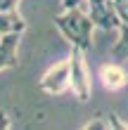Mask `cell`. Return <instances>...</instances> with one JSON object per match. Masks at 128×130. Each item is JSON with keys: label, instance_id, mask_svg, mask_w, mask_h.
<instances>
[{"label": "cell", "instance_id": "obj_1", "mask_svg": "<svg viewBox=\"0 0 128 130\" xmlns=\"http://www.w3.org/2000/svg\"><path fill=\"white\" fill-rule=\"evenodd\" d=\"M55 26L62 31V36L74 47H78L83 52L90 50V45H93V28H95V21L90 19V14L81 12L78 7H71L64 14L55 17Z\"/></svg>", "mask_w": 128, "mask_h": 130}, {"label": "cell", "instance_id": "obj_2", "mask_svg": "<svg viewBox=\"0 0 128 130\" xmlns=\"http://www.w3.org/2000/svg\"><path fill=\"white\" fill-rule=\"evenodd\" d=\"M69 76H71V92L76 95L81 102H88L93 90H90V73H88V64H86V52L74 47L69 55Z\"/></svg>", "mask_w": 128, "mask_h": 130}, {"label": "cell", "instance_id": "obj_3", "mask_svg": "<svg viewBox=\"0 0 128 130\" xmlns=\"http://www.w3.org/2000/svg\"><path fill=\"white\" fill-rule=\"evenodd\" d=\"M88 14L102 31H119L121 28V17L111 0H88Z\"/></svg>", "mask_w": 128, "mask_h": 130}, {"label": "cell", "instance_id": "obj_4", "mask_svg": "<svg viewBox=\"0 0 128 130\" xmlns=\"http://www.w3.org/2000/svg\"><path fill=\"white\" fill-rule=\"evenodd\" d=\"M38 85H40L43 92H48V95H62L64 90L71 85L69 59H64V62H57L55 66H50L48 71L43 73V78L38 80Z\"/></svg>", "mask_w": 128, "mask_h": 130}, {"label": "cell", "instance_id": "obj_5", "mask_svg": "<svg viewBox=\"0 0 128 130\" xmlns=\"http://www.w3.org/2000/svg\"><path fill=\"white\" fill-rule=\"evenodd\" d=\"M19 0H0V36L5 33H24L26 21L17 12Z\"/></svg>", "mask_w": 128, "mask_h": 130}, {"label": "cell", "instance_id": "obj_6", "mask_svg": "<svg viewBox=\"0 0 128 130\" xmlns=\"http://www.w3.org/2000/svg\"><path fill=\"white\" fill-rule=\"evenodd\" d=\"M19 38H21V33H5V36H0V71L17 66Z\"/></svg>", "mask_w": 128, "mask_h": 130}, {"label": "cell", "instance_id": "obj_7", "mask_svg": "<svg viewBox=\"0 0 128 130\" xmlns=\"http://www.w3.org/2000/svg\"><path fill=\"white\" fill-rule=\"evenodd\" d=\"M100 80L107 90H121L128 85V73L119 64H102L100 66Z\"/></svg>", "mask_w": 128, "mask_h": 130}, {"label": "cell", "instance_id": "obj_8", "mask_svg": "<svg viewBox=\"0 0 128 130\" xmlns=\"http://www.w3.org/2000/svg\"><path fill=\"white\" fill-rule=\"evenodd\" d=\"M111 57L114 62H121L128 59V21H121V28H119V40L111 47Z\"/></svg>", "mask_w": 128, "mask_h": 130}, {"label": "cell", "instance_id": "obj_9", "mask_svg": "<svg viewBox=\"0 0 128 130\" xmlns=\"http://www.w3.org/2000/svg\"><path fill=\"white\" fill-rule=\"evenodd\" d=\"M86 128L88 130H93V128H128L123 121H119L114 113H111V116H97V118H93V121H88L86 123Z\"/></svg>", "mask_w": 128, "mask_h": 130}, {"label": "cell", "instance_id": "obj_10", "mask_svg": "<svg viewBox=\"0 0 128 130\" xmlns=\"http://www.w3.org/2000/svg\"><path fill=\"white\" fill-rule=\"evenodd\" d=\"M62 5H64V10H71V7L81 5V0H62Z\"/></svg>", "mask_w": 128, "mask_h": 130}, {"label": "cell", "instance_id": "obj_11", "mask_svg": "<svg viewBox=\"0 0 128 130\" xmlns=\"http://www.w3.org/2000/svg\"><path fill=\"white\" fill-rule=\"evenodd\" d=\"M0 128H10V118L5 116V111H0Z\"/></svg>", "mask_w": 128, "mask_h": 130}]
</instances>
